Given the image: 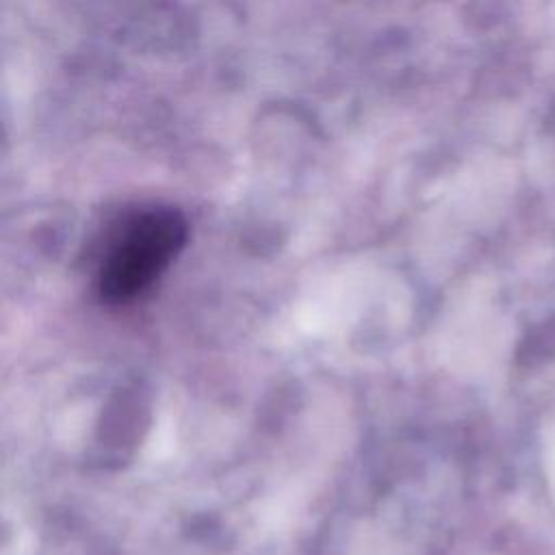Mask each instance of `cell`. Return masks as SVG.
Returning <instances> with one entry per match:
<instances>
[{"mask_svg":"<svg viewBox=\"0 0 555 555\" xmlns=\"http://www.w3.org/2000/svg\"><path fill=\"white\" fill-rule=\"evenodd\" d=\"M186 241V221L171 206H150L130 215L111 236L98 267V295L106 304H128L145 293Z\"/></svg>","mask_w":555,"mask_h":555,"instance_id":"1","label":"cell"}]
</instances>
